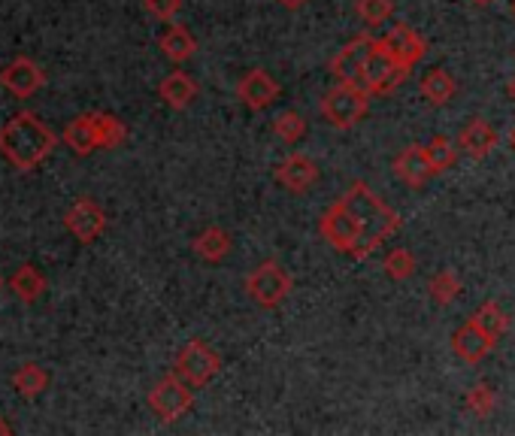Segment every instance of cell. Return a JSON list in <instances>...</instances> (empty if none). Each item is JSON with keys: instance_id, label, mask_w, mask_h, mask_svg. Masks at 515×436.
<instances>
[{"instance_id": "5bb4252c", "label": "cell", "mask_w": 515, "mask_h": 436, "mask_svg": "<svg viewBox=\"0 0 515 436\" xmlns=\"http://www.w3.org/2000/svg\"><path fill=\"white\" fill-rule=\"evenodd\" d=\"M406 76H409L406 67L394 64L388 55H382V52L376 49L373 61L367 64V94H370V97H385V94L397 91V88L406 82Z\"/></svg>"}, {"instance_id": "f546056e", "label": "cell", "mask_w": 515, "mask_h": 436, "mask_svg": "<svg viewBox=\"0 0 515 436\" xmlns=\"http://www.w3.org/2000/svg\"><path fill=\"white\" fill-rule=\"evenodd\" d=\"M425 152H428V161H431V167H434V173L440 176V173H446V170H452L455 167V161H458V149H455V143L449 140V137H443V134H437L428 146H425Z\"/></svg>"}, {"instance_id": "44dd1931", "label": "cell", "mask_w": 515, "mask_h": 436, "mask_svg": "<svg viewBox=\"0 0 515 436\" xmlns=\"http://www.w3.org/2000/svg\"><path fill=\"white\" fill-rule=\"evenodd\" d=\"M158 49L164 52V58H170L173 64H185L194 52H197V40L191 37V31L185 25H170L161 40H158Z\"/></svg>"}, {"instance_id": "4316f807", "label": "cell", "mask_w": 515, "mask_h": 436, "mask_svg": "<svg viewBox=\"0 0 515 436\" xmlns=\"http://www.w3.org/2000/svg\"><path fill=\"white\" fill-rule=\"evenodd\" d=\"M94 125H97V140L100 149H116L128 140V128L122 119L110 116V113H94Z\"/></svg>"}, {"instance_id": "ffe728a7", "label": "cell", "mask_w": 515, "mask_h": 436, "mask_svg": "<svg viewBox=\"0 0 515 436\" xmlns=\"http://www.w3.org/2000/svg\"><path fill=\"white\" fill-rule=\"evenodd\" d=\"M419 91H422V97L431 103V106H446L452 97H455V91H458V85H455V79H452V73L449 70H443V67H431L425 76H422V82H419Z\"/></svg>"}, {"instance_id": "ab89813d", "label": "cell", "mask_w": 515, "mask_h": 436, "mask_svg": "<svg viewBox=\"0 0 515 436\" xmlns=\"http://www.w3.org/2000/svg\"><path fill=\"white\" fill-rule=\"evenodd\" d=\"M0 288H4V279H0Z\"/></svg>"}, {"instance_id": "74e56055", "label": "cell", "mask_w": 515, "mask_h": 436, "mask_svg": "<svg viewBox=\"0 0 515 436\" xmlns=\"http://www.w3.org/2000/svg\"><path fill=\"white\" fill-rule=\"evenodd\" d=\"M506 91H509V94H512V97H515V76H512V79H509V85H506Z\"/></svg>"}, {"instance_id": "ac0fdd59", "label": "cell", "mask_w": 515, "mask_h": 436, "mask_svg": "<svg viewBox=\"0 0 515 436\" xmlns=\"http://www.w3.org/2000/svg\"><path fill=\"white\" fill-rule=\"evenodd\" d=\"M191 249H194V255H197L200 261H206V264H219V261H225V258L234 252V240H231V234H228L225 228L210 225V228L200 231V234L191 240Z\"/></svg>"}, {"instance_id": "1f68e13d", "label": "cell", "mask_w": 515, "mask_h": 436, "mask_svg": "<svg viewBox=\"0 0 515 436\" xmlns=\"http://www.w3.org/2000/svg\"><path fill=\"white\" fill-rule=\"evenodd\" d=\"M464 403H467V409H470L473 415L488 418V415L494 412V406H497V397H494V391H491L485 382H479V385H473V388L467 391Z\"/></svg>"}, {"instance_id": "f35d334b", "label": "cell", "mask_w": 515, "mask_h": 436, "mask_svg": "<svg viewBox=\"0 0 515 436\" xmlns=\"http://www.w3.org/2000/svg\"><path fill=\"white\" fill-rule=\"evenodd\" d=\"M509 13H512V19H515V0H512V4H509Z\"/></svg>"}, {"instance_id": "6da1fadb", "label": "cell", "mask_w": 515, "mask_h": 436, "mask_svg": "<svg viewBox=\"0 0 515 436\" xmlns=\"http://www.w3.org/2000/svg\"><path fill=\"white\" fill-rule=\"evenodd\" d=\"M58 137L34 116V113H19L0 128V155H4L16 170L28 173L40 161H46L55 149Z\"/></svg>"}, {"instance_id": "e575fe53", "label": "cell", "mask_w": 515, "mask_h": 436, "mask_svg": "<svg viewBox=\"0 0 515 436\" xmlns=\"http://www.w3.org/2000/svg\"><path fill=\"white\" fill-rule=\"evenodd\" d=\"M473 7H491V4H497V0H470Z\"/></svg>"}, {"instance_id": "83f0119b", "label": "cell", "mask_w": 515, "mask_h": 436, "mask_svg": "<svg viewBox=\"0 0 515 436\" xmlns=\"http://www.w3.org/2000/svg\"><path fill=\"white\" fill-rule=\"evenodd\" d=\"M273 134L285 143V146H294L306 137V119L300 113H294V109H285V113H279L273 119Z\"/></svg>"}, {"instance_id": "d4e9b609", "label": "cell", "mask_w": 515, "mask_h": 436, "mask_svg": "<svg viewBox=\"0 0 515 436\" xmlns=\"http://www.w3.org/2000/svg\"><path fill=\"white\" fill-rule=\"evenodd\" d=\"M13 388L22 394V397H37L49 388V373L40 367V364H22L13 376Z\"/></svg>"}, {"instance_id": "e0dca14e", "label": "cell", "mask_w": 515, "mask_h": 436, "mask_svg": "<svg viewBox=\"0 0 515 436\" xmlns=\"http://www.w3.org/2000/svg\"><path fill=\"white\" fill-rule=\"evenodd\" d=\"M494 349V343L479 331L476 321H464L458 331L452 334V352L464 361V364H479L488 352Z\"/></svg>"}, {"instance_id": "5b68a950", "label": "cell", "mask_w": 515, "mask_h": 436, "mask_svg": "<svg viewBox=\"0 0 515 436\" xmlns=\"http://www.w3.org/2000/svg\"><path fill=\"white\" fill-rule=\"evenodd\" d=\"M319 234L343 255L361 261L364 258V249H361V228L355 222V215L349 212V206L343 200H334L325 215L319 218Z\"/></svg>"}, {"instance_id": "277c9868", "label": "cell", "mask_w": 515, "mask_h": 436, "mask_svg": "<svg viewBox=\"0 0 515 436\" xmlns=\"http://www.w3.org/2000/svg\"><path fill=\"white\" fill-rule=\"evenodd\" d=\"M294 291V276L279 264V261H264L246 276V294L261 306V309H276L288 300Z\"/></svg>"}, {"instance_id": "7402d4cb", "label": "cell", "mask_w": 515, "mask_h": 436, "mask_svg": "<svg viewBox=\"0 0 515 436\" xmlns=\"http://www.w3.org/2000/svg\"><path fill=\"white\" fill-rule=\"evenodd\" d=\"M64 143L76 152V155H91L94 149H100L97 140V125H94V113L88 116H76L67 131H64Z\"/></svg>"}, {"instance_id": "9a60e30c", "label": "cell", "mask_w": 515, "mask_h": 436, "mask_svg": "<svg viewBox=\"0 0 515 436\" xmlns=\"http://www.w3.org/2000/svg\"><path fill=\"white\" fill-rule=\"evenodd\" d=\"M43 82H46L43 70L31 58H25V55L16 58V61H10L4 70H0V85H4L16 97H31Z\"/></svg>"}, {"instance_id": "836d02e7", "label": "cell", "mask_w": 515, "mask_h": 436, "mask_svg": "<svg viewBox=\"0 0 515 436\" xmlns=\"http://www.w3.org/2000/svg\"><path fill=\"white\" fill-rule=\"evenodd\" d=\"M276 4L282 7V10H288V13H297V10H303L309 0H276Z\"/></svg>"}, {"instance_id": "cb8c5ba5", "label": "cell", "mask_w": 515, "mask_h": 436, "mask_svg": "<svg viewBox=\"0 0 515 436\" xmlns=\"http://www.w3.org/2000/svg\"><path fill=\"white\" fill-rule=\"evenodd\" d=\"M470 318L476 321V327H479V331H482L491 343H497V340L509 331V318H506V312H503L494 300H485Z\"/></svg>"}, {"instance_id": "d590c367", "label": "cell", "mask_w": 515, "mask_h": 436, "mask_svg": "<svg viewBox=\"0 0 515 436\" xmlns=\"http://www.w3.org/2000/svg\"><path fill=\"white\" fill-rule=\"evenodd\" d=\"M506 143H509V149L515 152V125H512V131H509V137H506Z\"/></svg>"}, {"instance_id": "4fadbf2b", "label": "cell", "mask_w": 515, "mask_h": 436, "mask_svg": "<svg viewBox=\"0 0 515 436\" xmlns=\"http://www.w3.org/2000/svg\"><path fill=\"white\" fill-rule=\"evenodd\" d=\"M391 167H394L397 179H400L406 188H412V191L425 188V185L437 176L422 143H412V146H406L403 152H397V158H394Z\"/></svg>"}, {"instance_id": "8992f818", "label": "cell", "mask_w": 515, "mask_h": 436, "mask_svg": "<svg viewBox=\"0 0 515 436\" xmlns=\"http://www.w3.org/2000/svg\"><path fill=\"white\" fill-rule=\"evenodd\" d=\"M379 49V40L367 37V34H358L352 37L334 58H331V76L337 82H346V85H355V88H364L367 91V64L373 61Z\"/></svg>"}, {"instance_id": "7c38bea8", "label": "cell", "mask_w": 515, "mask_h": 436, "mask_svg": "<svg viewBox=\"0 0 515 436\" xmlns=\"http://www.w3.org/2000/svg\"><path fill=\"white\" fill-rule=\"evenodd\" d=\"M273 176H276V182H279L285 191H291V194H306L309 188H313V185L319 182L322 173H319V164H316L313 158H306V155H300V152H291L285 161L276 164Z\"/></svg>"}, {"instance_id": "52a82bcc", "label": "cell", "mask_w": 515, "mask_h": 436, "mask_svg": "<svg viewBox=\"0 0 515 436\" xmlns=\"http://www.w3.org/2000/svg\"><path fill=\"white\" fill-rule=\"evenodd\" d=\"M222 370V355L216 349H210L203 340H191L179 349L176 361H173V373L182 376L191 388H203L216 379V373Z\"/></svg>"}, {"instance_id": "4dcf8cb0", "label": "cell", "mask_w": 515, "mask_h": 436, "mask_svg": "<svg viewBox=\"0 0 515 436\" xmlns=\"http://www.w3.org/2000/svg\"><path fill=\"white\" fill-rule=\"evenodd\" d=\"M355 13L364 25L376 28L394 16V0H355Z\"/></svg>"}, {"instance_id": "ba28073f", "label": "cell", "mask_w": 515, "mask_h": 436, "mask_svg": "<svg viewBox=\"0 0 515 436\" xmlns=\"http://www.w3.org/2000/svg\"><path fill=\"white\" fill-rule=\"evenodd\" d=\"M149 406L164 424H173L194 406V388L182 376L170 373L149 391Z\"/></svg>"}, {"instance_id": "9c48e42d", "label": "cell", "mask_w": 515, "mask_h": 436, "mask_svg": "<svg viewBox=\"0 0 515 436\" xmlns=\"http://www.w3.org/2000/svg\"><path fill=\"white\" fill-rule=\"evenodd\" d=\"M379 52L388 55L394 64L412 70L425 55H428V43L422 34H416L409 25H394L382 40H379Z\"/></svg>"}, {"instance_id": "30bf717a", "label": "cell", "mask_w": 515, "mask_h": 436, "mask_svg": "<svg viewBox=\"0 0 515 436\" xmlns=\"http://www.w3.org/2000/svg\"><path fill=\"white\" fill-rule=\"evenodd\" d=\"M64 225L67 231L79 240V243H94L103 231H107V212H103L91 197H79L67 215H64Z\"/></svg>"}, {"instance_id": "d6986e66", "label": "cell", "mask_w": 515, "mask_h": 436, "mask_svg": "<svg viewBox=\"0 0 515 436\" xmlns=\"http://www.w3.org/2000/svg\"><path fill=\"white\" fill-rule=\"evenodd\" d=\"M197 82L185 73V70H173L170 76H164V82L158 85V97L170 106V109H176V113H182V109H188L191 103H194V97H197Z\"/></svg>"}, {"instance_id": "f1b7e54d", "label": "cell", "mask_w": 515, "mask_h": 436, "mask_svg": "<svg viewBox=\"0 0 515 436\" xmlns=\"http://www.w3.org/2000/svg\"><path fill=\"white\" fill-rule=\"evenodd\" d=\"M416 267H419V261H416V255H412L409 249H391L385 255V261H382V270H385V276L391 282L409 279L412 273H416Z\"/></svg>"}, {"instance_id": "2e32d148", "label": "cell", "mask_w": 515, "mask_h": 436, "mask_svg": "<svg viewBox=\"0 0 515 436\" xmlns=\"http://www.w3.org/2000/svg\"><path fill=\"white\" fill-rule=\"evenodd\" d=\"M497 131L485 122V119H470L464 128H461V134H458V149L464 152V155H470V158H476V161H482V158H488L494 149H497Z\"/></svg>"}, {"instance_id": "603a6c76", "label": "cell", "mask_w": 515, "mask_h": 436, "mask_svg": "<svg viewBox=\"0 0 515 436\" xmlns=\"http://www.w3.org/2000/svg\"><path fill=\"white\" fill-rule=\"evenodd\" d=\"M10 291H13L22 303H34V300L43 297L46 279H43V273H40L34 264H22V267L13 273V279H10Z\"/></svg>"}, {"instance_id": "484cf974", "label": "cell", "mask_w": 515, "mask_h": 436, "mask_svg": "<svg viewBox=\"0 0 515 436\" xmlns=\"http://www.w3.org/2000/svg\"><path fill=\"white\" fill-rule=\"evenodd\" d=\"M428 294L437 306H452L461 297V279L455 270H440L437 276H431L428 282Z\"/></svg>"}, {"instance_id": "8d00e7d4", "label": "cell", "mask_w": 515, "mask_h": 436, "mask_svg": "<svg viewBox=\"0 0 515 436\" xmlns=\"http://www.w3.org/2000/svg\"><path fill=\"white\" fill-rule=\"evenodd\" d=\"M0 436H10V424L4 418H0Z\"/></svg>"}, {"instance_id": "7a4b0ae2", "label": "cell", "mask_w": 515, "mask_h": 436, "mask_svg": "<svg viewBox=\"0 0 515 436\" xmlns=\"http://www.w3.org/2000/svg\"><path fill=\"white\" fill-rule=\"evenodd\" d=\"M349 212L355 215V222L361 228V249H364V258L370 252H376L391 234L400 231V215L367 185V182H352L349 191L340 197Z\"/></svg>"}, {"instance_id": "d6a6232c", "label": "cell", "mask_w": 515, "mask_h": 436, "mask_svg": "<svg viewBox=\"0 0 515 436\" xmlns=\"http://www.w3.org/2000/svg\"><path fill=\"white\" fill-rule=\"evenodd\" d=\"M143 7L158 22H173L182 10V0H143Z\"/></svg>"}, {"instance_id": "3957f363", "label": "cell", "mask_w": 515, "mask_h": 436, "mask_svg": "<svg viewBox=\"0 0 515 436\" xmlns=\"http://www.w3.org/2000/svg\"><path fill=\"white\" fill-rule=\"evenodd\" d=\"M370 113V94L364 88L337 82L325 97H322V116L337 128V131H352L358 128Z\"/></svg>"}, {"instance_id": "8fae6325", "label": "cell", "mask_w": 515, "mask_h": 436, "mask_svg": "<svg viewBox=\"0 0 515 436\" xmlns=\"http://www.w3.org/2000/svg\"><path fill=\"white\" fill-rule=\"evenodd\" d=\"M279 82L264 70V67H252L240 76L237 82V97L246 109H252V113H264V109H270V103L279 97Z\"/></svg>"}]
</instances>
